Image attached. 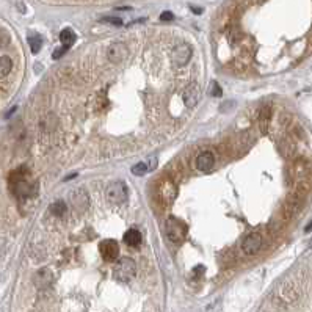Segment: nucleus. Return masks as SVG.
Listing matches in <instances>:
<instances>
[{
	"instance_id": "19",
	"label": "nucleus",
	"mask_w": 312,
	"mask_h": 312,
	"mask_svg": "<svg viewBox=\"0 0 312 312\" xmlns=\"http://www.w3.org/2000/svg\"><path fill=\"white\" fill-rule=\"evenodd\" d=\"M50 212L54 215H57V217H61L64 212H66V204H64L63 201H57V202H54L50 205Z\"/></svg>"
},
{
	"instance_id": "7",
	"label": "nucleus",
	"mask_w": 312,
	"mask_h": 312,
	"mask_svg": "<svg viewBox=\"0 0 312 312\" xmlns=\"http://www.w3.org/2000/svg\"><path fill=\"white\" fill-rule=\"evenodd\" d=\"M171 58L174 61L176 66H184V64L188 63V60L191 58V47L187 46V44H179L174 47L173 54H171Z\"/></svg>"
},
{
	"instance_id": "26",
	"label": "nucleus",
	"mask_w": 312,
	"mask_h": 312,
	"mask_svg": "<svg viewBox=\"0 0 312 312\" xmlns=\"http://www.w3.org/2000/svg\"><path fill=\"white\" fill-rule=\"evenodd\" d=\"M191 11L196 13V15H201V13H202V10L201 8H196V7H191Z\"/></svg>"
},
{
	"instance_id": "10",
	"label": "nucleus",
	"mask_w": 312,
	"mask_h": 312,
	"mask_svg": "<svg viewBox=\"0 0 312 312\" xmlns=\"http://www.w3.org/2000/svg\"><path fill=\"white\" fill-rule=\"evenodd\" d=\"M159 194H160V199L165 204H171L176 198V194H177V188L174 185V182L173 180H165L159 188Z\"/></svg>"
},
{
	"instance_id": "1",
	"label": "nucleus",
	"mask_w": 312,
	"mask_h": 312,
	"mask_svg": "<svg viewBox=\"0 0 312 312\" xmlns=\"http://www.w3.org/2000/svg\"><path fill=\"white\" fill-rule=\"evenodd\" d=\"M10 185L18 196H30V194H33V185L27 182V173L25 171L16 170L10 176Z\"/></svg>"
},
{
	"instance_id": "9",
	"label": "nucleus",
	"mask_w": 312,
	"mask_h": 312,
	"mask_svg": "<svg viewBox=\"0 0 312 312\" xmlns=\"http://www.w3.org/2000/svg\"><path fill=\"white\" fill-rule=\"evenodd\" d=\"M199 96H201V88L198 83H190L185 91H184V102L188 109L196 107V103L199 102Z\"/></svg>"
},
{
	"instance_id": "22",
	"label": "nucleus",
	"mask_w": 312,
	"mask_h": 312,
	"mask_svg": "<svg viewBox=\"0 0 312 312\" xmlns=\"http://www.w3.org/2000/svg\"><path fill=\"white\" fill-rule=\"evenodd\" d=\"M10 43V35L5 30H0V47H5Z\"/></svg>"
},
{
	"instance_id": "13",
	"label": "nucleus",
	"mask_w": 312,
	"mask_h": 312,
	"mask_svg": "<svg viewBox=\"0 0 312 312\" xmlns=\"http://www.w3.org/2000/svg\"><path fill=\"white\" fill-rule=\"evenodd\" d=\"M301 207V199L295 196V194H292V196L287 199V202H285V217H293L295 214H298V211H300Z\"/></svg>"
},
{
	"instance_id": "17",
	"label": "nucleus",
	"mask_w": 312,
	"mask_h": 312,
	"mask_svg": "<svg viewBox=\"0 0 312 312\" xmlns=\"http://www.w3.org/2000/svg\"><path fill=\"white\" fill-rule=\"evenodd\" d=\"M13 69V61L10 57L4 55L0 57V79H5V77L11 72Z\"/></svg>"
},
{
	"instance_id": "21",
	"label": "nucleus",
	"mask_w": 312,
	"mask_h": 312,
	"mask_svg": "<svg viewBox=\"0 0 312 312\" xmlns=\"http://www.w3.org/2000/svg\"><path fill=\"white\" fill-rule=\"evenodd\" d=\"M211 96H214V97H220V96H222V88H220V85L217 82H212L211 83Z\"/></svg>"
},
{
	"instance_id": "23",
	"label": "nucleus",
	"mask_w": 312,
	"mask_h": 312,
	"mask_svg": "<svg viewBox=\"0 0 312 312\" xmlns=\"http://www.w3.org/2000/svg\"><path fill=\"white\" fill-rule=\"evenodd\" d=\"M173 19H174V15H173L171 11H163L162 15H160V21H163V22H170Z\"/></svg>"
},
{
	"instance_id": "27",
	"label": "nucleus",
	"mask_w": 312,
	"mask_h": 312,
	"mask_svg": "<svg viewBox=\"0 0 312 312\" xmlns=\"http://www.w3.org/2000/svg\"><path fill=\"white\" fill-rule=\"evenodd\" d=\"M304 231H306V232H310V231H312V220H310V223L304 228Z\"/></svg>"
},
{
	"instance_id": "24",
	"label": "nucleus",
	"mask_w": 312,
	"mask_h": 312,
	"mask_svg": "<svg viewBox=\"0 0 312 312\" xmlns=\"http://www.w3.org/2000/svg\"><path fill=\"white\" fill-rule=\"evenodd\" d=\"M66 50H68V47H60V49H57L55 52H54V55H52V58H54V60H58V58H61L64 54H66Z\"/></svg>"
},
{
	"instance_id": "12",
	"label": "nucleus",
	"mask_w": 312,
	"mask_h": 312,
	"mask_svg": "<svg viewBox=\"0 0 312 312\" xmlns=\"http://www.w3.org/2000/svg\"><path fill=\"white\" fill-rule=\"evenodd\" d=\"M71 204L75 207L77 211H82V209H86L88 205V194L83 188H75L72 193H71Z\"/></svg>"
},
{
	"instance_id": "28",
	"label": "nucleus",
	"mask_w": 312,
	"mask_h": 312,
	"mask_svg": "<svg viewBox=\"0 0 312 312\" xmlns=\"http://www.w3.org/2000/svg\"><path fill=\"white\" fill-rule=\"evenodd\" d=\"M310 243H312V240H310Z\"/></svg>"
},
{
	"instance_id": "6",
	"label": "nucleus",
	"mask_w": 312,
	"mask_h": 312,
	"mask_svg": "<svg viewBox=\"0 0 312 312\" xmlns=\"http://www.w3.org/2000/svg\"><path fill=\"white\" fill-rule=\"evenodd\" d=\"M106 194L109 201H112L113 204H123L127 199V188L123 182H115L107 188Z\"/></svg>"
},
{
	"instance_id": "25",
	"label": "nucleus",
	"mask_w": 312,
	"mask_h": 312,
	"mask_svg": "<svg viewBox=\"0 0 312 312\" xmlns=\"http://www.w3.org/2000/svg\"><path fill=\"white\" fill-rule=\"evenodd\" d=\"M102 22H110V24H115V25H121L123 24V21L118 19V18H103Z\"/></svg>"
},
{
	"instance_id": "11",
	"label": "nucleus",
	"mask_w": 312,
	"mask_h": 312,
	"mask_svg": "<svg viewBox=\"0 0 312 312\" xmlns=\"http://www.w3.org/2000/svg\"><path fill=\"white\" fill-rule=\"evenodd\" d=\"M215 165V157H214V154L209 152V151H205V152H201L198 155V159H196V166H198V170L202 171V173H209L212 168Z\"/></svg>"
},
{
	"instance_id": "2",
	"label": "nucleus",
	"mask_w": 312,
	"mask_h": 312,
	"mask_svg": "<svg viewBox=\"0 0 312 312\" xmlns=\"http://www.w3.org/2000/svg\"><path fill=\"white\" fill-rule=\"evenodd\" d=\"M166 236L173 243H180L184 242V239L187 237V225L182 223L177 218H168L166 220Z\"/></svg>"
},
{
	"instance_id": "4",
	"label": "nucleus",
	"mask_w": 312,
	"mask_h": 312,
	"mask_svg": "<svg viewBox=\"0 0 312 312\" xmlns=\"http://www.w3.org/2000/svg\"><path fill=\"white\" fill-rule=\"evenodd\" d=\"M261 246H262V237H261V234L259 232H251L248 234L243 242H242V251L245 254H248V256H254L259 253V250H261Z\"/></svg>"
},
{
	"instance_id": "20",
	"label": "nucleus",
	"mask_w": 312,
	"mask_h": 312,
	"mask_svg": "<svg viewBox=\"0 0 312 312\" xmlns=\"http://www.w3.org/2000/svg\"><path fill=\"white\" fill-rule=\"evenodd\" d=\"M148 171H149V168H148V165L145 162H140V163L132 166V173L135 176H143V174H146Z\"/></svg>"
},
{
	"instance_id": "3",
	"label": "nucleus",
	"mask_w": 312,
	"mask_h": 312,
	"mask_svg": "<svg viewBox=\"0 0 312 312\" xmlns=\"http://www.w3.org/2000/svg\"><path fill=\"white\" fill-rule=\"evenodd\" d=\"M135 275V262L129 257H123L115 267V278L121 282H129Z\"/></svg>"
},
{
	"instance_id": "15",
	"label": "nucleus",
	"mask_w": 312,
	"mask_h": 312,
	"mask_svg": "<svg viewBox=\"0 0 312 312\" xmlns=\"http://www.w3.org/2000/svg\"><path fill=\"white\" fill-rule=\"evenodd\" d=\"M75 40H77V36H75L74 30H71V29H64L60 33V41H61V44L64 47H68V49L75 43Z\"/></svg>"
},
{
	"instance_id": "18",
	"label": "nucleus",
	"mask_w": 312,
	"mask_h": 312,
	"mask_svg": "<svg viewBox=\"0 0 312 312\" xmlns=\"http://www.w3.org/2000/svg\"><path fill=\"white\" fill-rule=\"evenodd\" d=\"M29 46H30V50L33 52V54H38V52L41 50V46H43L41 35H38V33L29 35Z\"/></svg>"
},
{
	"instance_id": "8",
	"label": "nucleus",
	"mask_w": 312,
	"mask_h": 312,
	"mask_svg": "<svg viewBox=\"0 0 312 312\" xmlns=\"http://www.w3.org/2000/svg\"><path fill=\"white\" fill-rule=\"evenodd\" d=\"M127 55H129V50L126 44L123 43H113L107 50V58L112 63H121L127 58Z\"/></svg>"
},
{
	"instance_id": "16",
	"label": "nucleus",
	"mask_w": 312,
	"mask_h": 312,
	"mask_svg": "<svg viewBox=\"0 0 312 312\" xmlns=\"http://www.w3.org/2000/svg\"><path fill=\"white\" fill-rule=\"evenodd\" d=\"M52 281V276H50V273L49 270H40L38 271V275L35 276V282L38 287H46V285H49Z\"/></svg>"
},
{
	"instance_id": "5",
	"label": "nucleus",
	"mask_w": 312,
	"mask_h": 312,
	"mask_svg": "<svg viewBox=\"0 0 312 312\" xmlns=\"http://www.w3.org/2000/svg\"><path fill=\"white\" fill-rule=\"evenodd\" d=\"M99 251H100V256L103 257V261L115 262L120 256V246L115 240L107 239V240H102L99 243Z\"/></svg>"
},
{
	"instance_id": "14",
	"label": "nucleus",
	"mask_w": 312,
	"mask_h": 312,
	"mask_svg": "<svg viewBox=\"0 0 312 312\" xmlns=\"http://www.w3.org/2000/svg\"><path fill=\"white\" fill-rule=\"evenodd\" d=\"M124 242L129 246H138L141 243V234L137 229H131L124 234Z\"/></svg>"
}]
</instances>
